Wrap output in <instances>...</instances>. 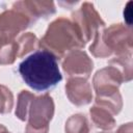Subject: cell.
<instances>
[{
  "instance_id": "1",
  "label": "cell",
  "mask_w": 133,
  "mask_h": 133,
  "mask_svg": "<svg viewBox=\"0 0 133 133\" xmlns=\"http://www.w3.org/2000/svg\"><path fill=\"white\" fill-rule=\"evenodd\" d=\"M18 71L24 82L37 91L50 89L62 80L56 57L45 50L26 57L19 64Z\"/></svg>"
},
{
  "instance_id": "2",
  "label": "cell",
  "mask_w": 133,
  "mask_h": 133,
  "mask_svg": "<svg viewBox=\"0 0 133 133\" xmlns=\"http://www.w3.org/2000/svg\"><path fill=\"white\" fill-rule=\"evenodd\" d=\"M54 108L53 99L49 94L35 96L23 89L18 95L16 116L20 121H27L25 133H48Z\"/></svg>"
},
{
  "instance_id": "3",
  "label": "cell",
  "mask_w": 133,
  "mask_h": 133,
  "mask_svg": "<svg viewBox=\"0 0 133 133\" xmlns=\"http://www.w3.org/2000/svg\"><path fill=\"white\" fill-rule=\"evenodd\" d=\"M80 31L72 20L64 17L55 19L48 26L44 36L39 41V47L51 53L56 59L63 58L74 50L84 48Z\"/></svg>"
},
{
  "instance_id": "4",
  "label": "cell",
  "mask_w": 133,
  "mask_h": 133,
  "mask_svg": "<svg viewBox=\"0 0 133 133\" xmlns=\"http://www.w3.org/2000/svg\"><path fill=\"white\" fill-rule=\"evenodd\" d=\"M133 37L130 27L124 24H112L100 29L94 36L89 51L95 57L106 58L111 55L122 56L132 53Z\"/></svg>"
},
{
  "instance_id": "5",
  "label": "cell",
  "mask_w": 133,
  "mask_h": 133,
  "mask_svg": "<svg viewBox=\"0 0 133 133\" xmlns=\"http://www.w3.org/2000/svg\"><path fill=\"white\" fill-rule=\"evenodd\" d=\"M72 22L77 26L83 42L88 43L96 33L105 27V22L102 20L99 12L90 2H84L80 8L72 14Z\"/></svg>"
},
{
  "instance_id": "6",
  "label": "cell",
  "mask_w": 133,
  "mask_h": 133,
  "mask_svg": "<svg viewBox=\"0 0 133 133\" xmlns=\"http://www.w3.org/2000/svg\"><path fill=\"white\" fill-rule=\"evenodd\" d=\"M33 22L24 12L11 8L0 14V45L16 41L19 33L31 26Z\"/></svg>"
},
{
  "instance_id": "7",
  "label": "cell",
  "mask_w": 133,
  "mask_h": 133,
  "mask_svg": "<svg viewBox=\"0 0 133 133\" xmlns=\"http://www.w3.org/2000/svg\"><path fill=\"white\" fill-rule=\"evenodd\" d=\"M61 66L69 77H83L88 79L94 69V62L86 52L74 50L63 57Z\"/></svg>"
},
{
  "instance_id": "8",
  "label": "cell",
  "mask_w": 133,
  "mask_h": 133,
  "mask_svg": "<svg viewBox=\"0 0 133 133\" xmlns=\"http://www.w3.org/2000/svg\"><path fill=\"white\" fill-rule=\"evenodd\" d=\"M123 82H125V80L121 72L110 64L99 70L92 78V86L96 96L116 92Z\"/></svg>"
},
{
  "instance_id": "9",
  "label": "cell",
  "mask_w": 133,
  "mask_h": 133,
  "mask_svg": "<svg viewBox=\"0 0 133 133\" xmlns=\"http://www.w3.org/2000/svg\"><path fill=\"white\" fill-rule=\"evenodd\" d=\"M65 94L70 102L76 106H84L91 102V85L86 78L69 77L65 83Z\"/></svg>"
},
{
  "instance_id": "10",
  "label": "cell",
  "mask_w": 133,
  "mask_h": 133,
  "mask_svg": "<svg viewBox=\"0 0 133 133\" xmlns=\"http://www.w3.org/2000/svg\"><path fill=\"white\" fill-rule=\"evenodd\" d=\"M12 8L27 15L33 23L38 19H48L56 11L53 1H18L12 4Z\"/></svg>"
},
{
  "instance_id": "11",
  "label": "cell",
  "mask_w": 133,
  "mask_h": 133,
  "mask_svg": "<svg viewBox=\"0 0 133 133\" xmlns=\"http://www.w3.org/2000/svg\"><path fill=\"white\" fill-rule=\"evenodd\" d=\"M89 115L92 124L102 130H111L115 127V119L113 114L100 105L95 104L89 109Z\"/></svg>"
},
{
  "instance_id": "12",
  "label": "cell",
  "mask_w": 133,
  "mask_h": 133,
  "mask_svg": "<svg viewBox=\"0 0 133 133\" xmlns=\"http://www.w3.org/2000/svg\"><path fill=\"white\" fill-rule=\"evenodd\" d=\"M95 104L105 107L113 115L118 114L123 108V100H122V96L119 91L102 95V96H96Z\"/></svg>"
},
{
  "instance_id": "13",
  "label": "cell",
  "mask_w": 133,
  "mask_h": 133,
  "mask_svg": "<svg viewBox=\"0 0 133 133\" xmlns=\"http://www.w3.org/2000/svg\"><path fill=\"white\" fill-rule=\"evenodd\" d=\"M65 133H89L90 125L87 117L82 113L73 114L65 122Z\"/></svg>"
},
{
  "instance_id": "14",
  "label": "cell",
  "mask_w": 133,
  "mask_h": 133,
  "mask_svg": "<svg viewBox=\"0 0 133 133\" xmlns=\"http://www.w3.org/2000/svg\"><path fill=\"white\" fill-rule=\"evenodd\" d=\"M16 41L18 43V49H19L18 57H23L39 47V41L37 39L36 35L32 32L23 33Z\"/></svg>"
},
{
  "instance_id": "15",
  "label": "cell",
  "mask_w": 133,
  "mask_h": 133,
  "mask_svg": "<svg viewBox=\"0 0 133 133\" xmlns=\"http://www.w3.org/2000/svg\"><path fill=\"white\" fill-rule=\"evenodd\" d=\"M110 65L116 68L124 77L125 82H128L132 79V53L122 56H114L108 62Z\"/></svg>"
},
{
  "instance_id": "16",
  "label": "cell",
  "mask_w": 133,
  "mask_h": 133,
  "mask_svg": "<svg viewBox=\"0 0 133 133\" xmlns=\"http://www.w3.org/2000/svg\"><path fill=\"white\" fill-rule=\"evenodd\" d=\"M18 43L17 41L0 45V64H11L18 58Z\"/></svg>"
},
{
  "instance_id": "17",
  "label": "cell",
  "mask_w": 133,
  "mask_h": 133,
  "mask_svg": "<svg viewBox=\"0 0 133 133\" xmlns=\"http://www.w3.org/2000/svg\"><path fill=\"white\" fill-rule=\"evenodd\" d=\"M14 106V95L8 87L0 84V113H9Z\"/></svg>"
},
{
  "instance_id": "18",
  "label": "cell",
  "mask_w": 133,
  "mask_h": 133,
  "mask_svg": "<svg viewBox=\"0 0 133 133\" xmlns=\"http://www.w3.org/2000/svg\"><path fill=\"white\" fill-rule=\"evenodd\" d=\"M132 132H133L132 123H127V124L122 125L116 131V133H132Z\"/></svg>"
},
{
  "instance_id": "19",
  "label": "cell",
  "mask_w": 133,
  "mask_h": 133,
  "mask_svg": "<svg viewBox=\"0 0 133 133\" xmlns=\"http://www.w3.org/2000/svg\"><path fill=\"white\" fill-rule=\"evenodd\" d=\"M0 133H10V132L6 129V127H5V126H3V125H1V124H0Z\"/></svg>"
},
{
  "instance_id": "20",
  "label": "cell",
  "mask_w": 133,
  "mask_h": 133,
  "mask_svg": "<svg viewBox=\"0 0 133 133\" xmlns=\"http://www.w3.org/2000/svg\"><path fill=\"white\" fill-rule=\"evenodd\" d=\"M101 133H106V132H101Z\"/></svg>"
}]
</instances>
